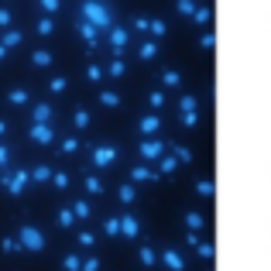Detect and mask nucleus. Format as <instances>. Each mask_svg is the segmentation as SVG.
Segmentation results:
<instances>
[{"label": "nucleus", "mask_w": 271, "mask_h": 271, "mask_svg": "<svg viewBox=\"0 0 271 271\" xmlns=\"http://www.w3.org/2000/svg\"><path fill=\"white\" fill-rule=\"evenodd\" d=\"M59 148H62V155H76V151L82 148V141H79V137H62Z\"/></svg>", "instance_id": "nucleus-36"}, {"label": "nucleus", "mask_w": 271, "mask_h": 271, "mask_svg": "<svg viewBox=\"0 0 271 271\" xmlns=\"http://www.w3.org/2000/svg\"><path fill=\"white\" fill-rule=\"evenodd\" d=\"M213 251H216V247H213L209 240H199V244H196V254H199L203 261H209V258H213Z\"/></svg>", "instance_id": "nucleus-44"}, {"label": "nucleus", "mask_w": 271, "mask_h": 271, "mask_svg": "<svg viewBox=\"0 0 271 271\" xmlns=\"http://www.w3.org/2000/svg\"><path fill=\"white\" fill-rule=\"evenodd\" d=\"M52 62H55V55H52L48 48H35V52H31V66L35 69H45V66H52Z\"/></svg>", "instance_id": "nucleus-24"}, {"label": "nucleus", "mask_w": 271, "mask_h": 271, "mask_svg": "<svg viewBox=\"0 0 271 271\" xmlns=\"http://www.w3.org/2000/svg\"><path fill=\"white\" fill-rule=\"evenodd\" d=\"M103 233L107 237H120V216H107L103 220Z\"/></svg>", "instance_id": "nucleus-35"}, {"label": "nucleus", "mask_w": 271, "mask_h": 271, "mask_svg": "<svg viewBox=\"0 0 271 271\" xmlns=\"http://www.w3.org/2000/svg\"><path fill=\"white\" fill-rule=\"evenodd\" d=\"M100 268H103L100 258H86V261H82V271H100Z\"/></svg>", "instance_id": "nucleus-49"}, {"label": "nucleus", "mask_w": 271, "mask_h": 271, "mask_svg": "<svg viewBox=\"0 0 271 271\" xmlns=\"http://www.w3.org/2000/svg\"><path fill=\"white\" fill-rule=\"evenodd\" d=\"M193 21H196V28H199V31H206V28L213 24V7H209V3H199V7H196V14H193Z\"/></svg>", "instance_id": "nucleus-21"}, {"label": "nucleus", "mask_w": 271, "mask_h": 271, "mask_svg": "<svg viewBox=\"0 0 271 271\" xmlns=\"http://www.w3.org/2000/svg\"><path fill=\"white\" fill-rule=\"evenodd\" d=\"M120 233H124V237H131V240L141 237V220H137L134 213H124V216H120Z\"/></svg>", "instance_id": "nucleus-13"}, {"label": "nucleus", "mask_w": 271, "mask_h": 271, "mask_svg": "<svg viewBox=\"0 0 271 271\" xmlns=\"http://www.w3.org/2000/svg\"><path fill=\"white\" fill-rule=\"evenodd\" d=\"M155 165H158V175H175V172L182 168V165H179V161H175L172 155H165V158H158Z\"/></svg>", "instance_id": "nucleus-26"}, {"label": "nucleus", "mask_w": 271, "mask_h": 271, "mask_svg": "<svg viewBox=\"0 0 271 271\" xmlns=\"http://www.w3.org/2000/svg\"><path fill=\"white\" fill-rule=\"evenodd\" d=\"M3 134H7V124H3V120H0V137H3Z\"/></svg>", "instance_id": "nucleus-54"}, {"label": "nucleus", "mask_w": 271, "mask_h": 271, "mask_svg": "<svg viewBox=\"0 0 271 271\" xmlns=\"http://www.w3.org/2000/svg\"><path fill=\"white\" fill-rule=\"evenodd\" d=\"M28 134H31V141H35L38 148H48V144H55V141H59V131H55L52 124H31V127H28Z\"/></svg>", "instance_id": "nucleus-7"}, {"label": "nucleus", "mask_w": 271, "mask_h": 271, "mask_svg": "<svg viewBox=\"0 0 271 271\" xmlns=\"http://www.w3.org/2000/svg\"><path fill=\"white\" fill-rule=\"evenodd\" d=\"M79 244H82V247H93V244H96V237H93V233H86V230H82V233H79Z\"/></svg>", "instance_id": "nucleus-51"}, {"label": "nucleus", "mask_w": 271, "mask_h": 271, "mask_svg": "<svg viewBox=\"0 0 271 271\" xmlns=\"http://www.w3.org/2000/svg\"><path fill=\"white\" fill-rule=\"evenodd\" d=\"M168 155H172V158H175L179 165H193V161H196V155H193V148H186V144H175V141L168 144Z\"/></svg>", "instance_id": "nucleus-14"}, {"label": "nucleus", "mask_w": 271, "mask_h": 271, "mask_svg": "<svg viewBox=\"0 0 271 271\" xmlns=\"http://www.w3.org/2000/svg\"><path fill=\"white\" fill-rule=\"evenodd\" d=\"M206 223H209V220H206L199 209H186V213H182V227H186V230H193V233H199Z\"/></svg>", "instance_id": "nucleus-12"}, {"label": "nucleus", "mask_w": 271, "mask_h": 271, "mask_svg": "<svg viewBox=\"0 0 271 271\" xmlns=\"http://www.w3.org/2000/svg\"><path fill=\"white\" fill-rule=\"evenodd\" d=\"M35 35H41V38H48V35H55V17H48V14H41V17L35 21Z\"/></svg>", "instance_id": "nucleus-23"}, {"label": "nucleus", "mask_w": 271, "mask_h": 271, "mask_svg": "<svg viewBox=\"0 0 271 271\" xmlns=\"http://www.w3.org/2000/svg\"><path fill=\"white\" fill-rule=\"evenodd\" d=\"M69 209L76 213V220H89V213H93V209H89V203H86V199H76V203L69 206Z\"/></svg>", "instance_id": "nucleus-37"}, {"label": "nucleus", "mask_w": 271, "mask_h": 271, "mask_svg": "<svg viewBox=\"0 0 271 271\" xmlns=\"http://www.w3.org/2000/svg\"><path fill=\"white\" fill-rule=\"evenodd\" d=\"M28 172H31V182H52V175H55L48 161H35Z\"/></svg>", "instance_id": "nucleus-16"}, {"label": "nucleus", "mask_w": 271, "mask_h": 271, "mask_svg": "<svg viewBox=\"0 0 271 271\" xmlns=\"http://www.w3.org/2000/svg\"><path fill=\"white\" fill-rule=\"evenodd\" d=\"M124 69H127L124 55H114V59H110V66H107V76H110V79H120V76H124Z\"/></svg>", "instance_id": "nucleus-29"}, {"label": "nucleus", "mask_w": 271, "mask_h": 271, "mask_svg": "<svg viewBox=\"0 0 271 271\" xmlns=\"http://www.w3.org/2000/svg\"><path fill=\"white\" fill-rule=\"evenodd\" d=\"M89 165L100 168V172L114 168V165H117V148H114V144H96V148L89 151Z\"/></svg>", "instance_id": "nucleus-6"}, {"label": "nucleus", "mask_w": 271, "mask_h": 271, "mask_svg": "<svg viewBox=\"0 0 271 271\" xmlns=\"http://www.w3.org/2000/svg\"><path fill=\"white\" fill-rule=\"evenodd\" d=\"M148 35H151L155 41H161V38L168 35V21H165V17H148Z\"/></svg>", "instance_id": "nucleus-18"}, {"label": "nucleus", "mask_w": 271, "mask_h": 271, "mask_svg": "<svg viewBox=\"0 0 271 271\" xmlns=\"http://www.w3.org/2000/svg\"><path fill=\"white\" fill-rule=\"evenodd\" d=\"M7 165H10V151L0 144V168H7Z\"/></svg>", "instance_id": "nucleus-52"}, {"label": "nucleus", "mask_w": 271, "mask_h": 271, "mask_svg": "<svg viewBox=\"0 0 271 271\" xmlns=\"http://www.w3.org/2000/svg\"><path fill=\"white\" fill-rule=\"evenodd\" d=\"M0 28H10V10L0 7Z\"/></svg>", "instance_id": "nucleus-53"}, {"label": "nucleus", "mask_w": 271, "mask_h": 271, "mask_svg": "<svg viewBox=\"0 0 271 271\" xmlns=\"http://www.w3.org/2000/svg\"><path fill=\"white\" fill-rule=\"evenodd\" d=\"M131 31H144L148 35V17H134L131 21Z\"/></svg>", "instance_id": "nucleus-50"}, {"label": "nucleus", "mask_w": 271, "mask_h": 271, "mask_svg": "<svg viewBox=\"0 0 271 271\" xmlns=\"http://www.w3.org/2000/svg\"><path fill=\"white\" fill-rule=\"evenodd\" d=\"M137 131H141L144 137H158L161 131H165V120H161V114H155V110H151V114H144V117L137 120Z\"/></svg>", "instance_id": "nucleus-9"}, {"label": "nucleus", "mask_w": 271, "mask_h": 271, "mask_svg": "<svg viewBox=\"0 0 271 271\" xmlns=\"http://www.w3.org/2000/svg\"><path fill=\"white\" fill-rule=\"evenodd\" d=\"M103 41L110 45V52H114V55H124V52H127V45H131V28L114 24V28L103 35Z\"/></svg>", "instance_id": "nucleus-4"}, {"label": "nucleus", "mask_w": 271, "mask_h": 271, "mask_svg": "<svg viewBox=\"0 0 271 271\" xmlns=\"http://www.w3.org/2000/svg\"><path fill=\"white\" fill-rule=\"evenodd\" d=\"M76 35L86 41V48H89V52H96V48L103 45V31H96L89 21H79V24H76Z\"/></svg>", "instance_id": "nucleus-8"}, {"label": "nucleus", "mask_w": 271, "mask_h": 271, "mask_svg": "<svg viewBox=\"0 0 271 271\" xmlns=\"http://www.w3.org/2000/svg\"><path fill=\"white\" fill-rule=\"evenodd\" d=\"M196 7H199L196 0H175V10H179L182 17H193V14H196Z\"/></svg>", "instance_id": "nucleus-40"}, {"label": "nucleus", "mask_w": 271, "mask_h": 271, "mask_svg": "<svg viewBox=\"0 0 271 271\" xmlns=\"http://www.w3.org/2000/svg\"><path fill=\"white\" fill-rule=\"evenodd\" d=\"M165 103H168V96H165V89H151V93H148V107H151L155 114H158V110H161Z\"/></svg>", "instance_id": "nucleus-30"}, {"label": "nucleus", "mask_w": 271, "mask_h": 271, "mask_svg": "<svg viewBox=\"0 0 271 271\" xmlns=\"http://www.w3.org/2000/svg\"><path fill=\"white\" fill-rule=\"evenodd\" d=\"M158 79H161V86H165V89H179V86L186 82L179 69H161V76H158Z\"/></svg>", "instance_id": "nucleus-19"}, {"label": "nucleus", "mask_w": 271, "mask_h": 271, "mask_svg": "<svg viewBox=\"0 0 271 271\" xmlns=\"http://www.w3.org/2000/svg\"><path fill=\"white\" fill-rule=\"evenodd\" d=\"M137 59H141V62H155V59H158V41H155V38H144V41L137 45Z\"/></svg>", "instance_id": "nucleus-15"}, {"label": "nucleus", "mask_w": 271, "mask_h": 271, "mask_svg": "<svg viewBox=\"0 0 271 271\" xmlns=\"http://www.w3.org/2000/svg\"><path fill=\"white\" fill-rule=\"evenodd\" d=\"M100 103L110 107V110H117V107H120V96H117L114 89H100Z\"/></svg>", "instance_id": "nucleus-34"}, {"label": "nucleus", "mask_w": 271, "mask_h": 271, "mask_svg": "<svg viewBox=\"0 0 271 271\" xmlns=\"http://www.w3.org/2000/svg\"><path fill=\"white\" fill-rule=\"evenodd\" d=\"M0 247H3V254H17V251H21L17 237H3V244H0Z\"/></svg>", "instance_id": "nucleus-45"}, {"label": "nucleus", "mask_w": 271, "mask_h": 271, "mask_svg": "<svg viewBox=\"0 0 271 271\" xmlns=\"http://www.w3.org/2000/svg\"><path fill=\"white\" fill-rule=\"evenodd\" d=\"M158 258H161V265H165L168 271H186V258H182V251H179V247H165Z\"/></svg>", "instance_id": "nucleus-10"}, {"label": "nucleus", "mask_w": 271, "mask_h": 271, "mask_svg": "<svg viewBox=\"0 0 271 271\" xmlns=\"http://www.w3.org/2000/svg\"><path fill=\"white\" fill-rule=\"evenodd\" d=\"M158 179V168H151V165H134L131 168V182H155Z\"/></svg>", "instance_id": "nucleus-17"}, {"label": "nucleus", "mask_w": 271, "mask_h": 271, "mask_svg": "<svg viewBox=\"0 0 271 271\" xmlns=\"http://www.w3.org/2000/svg\"><path fill=\"white\" fill-rule=\"evenodd\" d=\"M117 199L124 206H134V199H137V189H134V182H124L120 189H117Z\"/></svg>", "instance_id": "nucleus-27"}, {"label": "nucleus", "mask_w": 271, "mask_h": 271, "mask_svg": "<svg viewBox=\"0 0 271 271\" xmlns=\"http://www.w3.org/2000/svg\"><path fill=\"white\" fill-rule=\"evenodd\" d=\"M52 186H55V189H69V175L66 172H55V175H52Z\"/></svg>", "instance_id": "nucleus-48"}, {"label": "nucleus", "mask_w": 271, "mask_h": 271, "mask_svg": "<svg viewBox=\"0 0 271 271\" xmlns=\"http://www.w3.org/2000/svg\"><path fill=\"white\" fill-rule=\"evenodd\" d=\"M0 182H3V189H7L10 196H24L28 186H31V172H28V168H14V172L0 175Z\"/></svg>", "instance_id": "nucleus-3"}, {"label": "nucleus", "mask_w": 271, "mask_h": 271, "mask_svg": "<svg viewBox=\"0 0 271 271\" xmlns=\"http://www.w3.org/2000/svg\"><path fill=\"white\" fill-rule=\"evenodd\" d=\"M52 120H55V107H52L48 100L31 107V124H52Z\"/></svg>", "instance_id": "nucleus-11"}, {"label": "nucleus", "mask_w": 271, "mask_h": 271, "mask_svg": "<svg viewBox=\"0 0 271 271\" xmlns=\"http://www.w3.org/2000/svg\"><path fill=\"white\" fill-rule=\"evenodd\" d=\"M0 45H3V48H17V45H24V31L3 28V35H0Z\"/></svg>", "instance_id": "nucleus-22"}, {"label": "nucleus", "mask_w": 271, "mask_h": 271, "mask_svg": "<svg viewBox=\"0 0 271 271\" xmlns=\"http://www.w3.org/2000/svg\"><path fill=\"white\" fill-rule=\"evenodd\" d=\"M137 155L144 158V161H158V158H165L168 155V141H161V137H144L141 144H137Z\"/></svg>", "instance_id": "nucleus-5"}, {"label": "nucleus", "mask_w": 271, "mask_h": 271, "mask_svg": "<svg viewBox=\"0 0 271 271\" xmlns=\"http://www.w3.org/2000/svg\"><path fill=\"white\" fill-rule=\"evenodd\" d=\"M179 110H199V100H196L193 93H182V96H179Z\"/></svg>", "instance_id": "nucleus-41"}, {"label": "nucleus", "mask_w": 271, "mask_h": 271, "mask_svg": "<svg viewBox=\"0 0 271 271\" xmlns=\"http://www.w3.org/2000/svg\"><path fill=\"white\" fill-rule=\"evenodd\" d=\"M72 127H76V131H86V127H89V110H86V107H76V110H72Z\"/></svg>", "instance_id": "nucleus-28"}, {"label": "nucleus", "mask_w": 271, "mask_h": 271, "mask_svg": "<svg viewBox=\"0 0 271 271\" xmlns=\"http://www.w3.org/2000/svg\"><path fill=\"white\" fill-rule=\"evenodd\" d=\"M3 55H7V48H3V45H0V59H3Z\"/></svg>", "instance_id": "nucleus-55"}, {"label": "nucleus", "mask_w": 271, "mask_h": 271, "mask_svg": "<svg viewBox=\"0 0 271 271\" xmlns=\"http://www.w3.org/2000/svg\"><path fill=\"white\" fill-rule=\"evenodd\" d=\"M55 223H59V227H62V230H72V227H76V213H72V209H59V213H55Z\"/></svg>", "instance_id": "nucleus-31"}, {"label": "nucleus", "mask_w": 271, "mask_h": 271, "mask_svg": "<svg viewBox=\"0 0 271 271\" xmlns=\"http://www.w3.org/2000/svg\"><path fill=\"white\" fill-rule=\"evenodd\" d=\"M199 48H206V52H209V48H216V35H213L209 28L199 31Z\"/></svg>", "instance_id": "nucleus-43"}, {"label": "nucleus", "mask_w": 271, "mask_h": 271, "mask_svg": "<svg viewBox=\"0 0 271 271\" xmlns=\"http://www.w3.org/2000/svg\"><path fill=\"white\" fill-rule=\"evenodd\" d=\"M137 258H141V265H144V268H158V261H161V258H158V251H155L151 244H141V247H137Z\"/></svg>", "instance_id": "nucleus-20"}, {"label": "nucleus", "mask_w": 271, "mask_h": 271, "mask_svg": "<svg viewBox=\"0 0 271 271\" xmlns=\"http://www.w3.org/2000/svg\"><path fill=\"white\" fill-rule=\"evenodd\" d=\"M79 21H89L96 31L107 35L117 24V14H114V7L107 0H79Z\"/></svg>", "instance_id": "nucleus-1"}, {"label": "nucleus", "mask_w": 271, "mask_h": 271, "mask_svg": "<svg viewBox=\"0 0 271 271\" xmlns=\"http://www.w3.org/2000/svg\"><path fill=\"white\" fill-rule=\"evenodd\" d=\"M48 89H52V93H66L69 79H66V76H52V79H48Z\"/></svg>", "instance_id": "nucleus-42"}, {"label": "nucleus", "mask_w": 271, "mask_h": 271, "mask_svg": "<svg viewBox=\"0 0 271 271\" xmlns=\"http://www.w3.org/2000/svg\"><path fill=\"white\" fill-rule=\"evenodd\" d=\"M179 124L196 127V124H199V110H179Z\"/></svg>", "instance_id": "nucleus-38"}, {"label": "nucleus", "mask_w": 271, "mask_h": 271, "mask_svg": "<svg viewBox=\"0 0 271 271\" xmlns=\"http://www.w3.org/2000/svg\"><path fill=\"white\" fill-rule=\"evenodd\" d=\"M82 186H86V193H89V196H103V182H100L96 175H86V182H82Z\"/></svg>", "instance_id": "nucleus-39"}, {"label": "nucleus", "mask_w": 271, "mask_h": 271, "mask_svg": "<svg viewBox=\"0 0 271 271\" xmlns=\"http://www.w3.org/2000/svg\"><path fill=\"white\" fill-rule=\"evenodd\" d=\"M86 76H89L93 82H103V69L96 66V62H89V69H86Z\"/></svg>", "instance_id": "nucleus-47"}, {"label": "nucleus", "mask_w": 271, "mask_h": 271, "mask_svg": "<svg viewBox=\"0 0 271 271\" xmlns=\"http://www.w3.org/2000/svg\"><path fill=\"white\" fill-rule=\"evenodd\" d=\"M196 196H199V199H213V196H216V186H213L209 179H199V182H196Z\"/></svg>", "instance_id": "nucleus-32"}, {"label": "nucleus", "mask_w": 271, "mask_h": 271, "mask_svg": "<svg viewBox=\"0 0 271 271\" xmlns=\"http://www.w3.org/2000/svg\"><path fill=\"white\" fill-rule=\"evenodd\" d=\"M7 100H10L14 107H28V103H31V93H28L24 86H14V89L7 93Z\"/></svg>", "instance_id": "nucleus-25"}, {"label": "nucleus", "mask_w": 271, "mask_h": 271, "mask_svg": "<svg viewBox=\"0 0 271 271\" xmlns=\"http://www.w3.org/2000/svg\"><path fill=\"white\" fill-rule=\"evenodd\" d=\"M62 271H82V258L76 251H69L66 258H62Z\"/></svg>", "instance_id": "nucleus-33"}, {"label": "nucleus", "mask_w": 271, "mask_h": 271, "mask_svg": "<svg viewBox=\"0 0 271 271\" xmlns=\"http://www.w3.org/2000/svg\"><path fill=\"white\" fill-rule=\"evenodd\" d=\"M38 7H41V10H45V14L52 17V14H55V10L62 7V0H38Z\"/></svg>", "instance_id": "nucleus-46"}, {"label": "nucleus", "mask_w": 271, "mask_h": 271, "mask_svg": "<svg viewBox=\"0 0 271 271\" xmlns=\"http://www.w3.org/2000/svg\"><path fill=\"white\" fill-rule=\"evenodd\" d=\"M17 244H21V251H31V254H41V251L48 247L45 233H41L38 227H31V223H24V227L17 230Z\"/></svg>", "instance_id": "nucleus-2"}]
</instances>
